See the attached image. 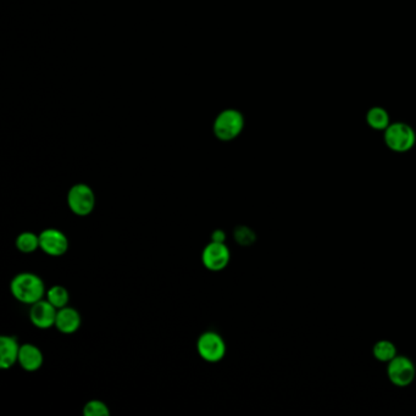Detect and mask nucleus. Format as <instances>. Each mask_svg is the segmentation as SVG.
Listing matches in <instances>:
<instances>
[{
    "label": "nucleus",
    "instance_id": "f257e3e1",
    "mask_svg": "<svg viewBox=\"0 0 416 416\" xmlns=\"http://www.w3.org/2000/svg\"><path fill=\"white\" fill-rule=\"evenodd\" d=\"M10 291L16 301L32 306L43 299L46 294V286L42 279L36 274L22 272L11 280Z\"/></svg>",
    "mask_w": 416,
    "mask_h": 416
},
{
    "label": "nucleus",
    "instance_id": "f03ea898",
    "mask_svg": "<svg viewBox=\"0 0 416 416\" xmlns=\"http://www.w3.org/2000/svg\"><path fill=\"white\" fill-rule=\"evenodd\" d=\"M385 143L395 153H407L415 145V131L408 123H390L385 130Z\"/></svg>",
    "mask_w": 416,
    "mask_h": 416
},
{
    "label": "nucleus",
    "instance_id": "7ed1b4c3",
    "mask_svg": "<svg viewBox=\"0 0 416 416\" xmlns=\"http://www.w3.org/2000/svg\"><path fill=\"white\" fill-rule=\"evenodd\" d=\"M68 205L77 217H87L95 208L93 189L85 183H77L68 193Z\"/></svg>",
    "mask_w": 416,
    "mask_h": 416
},
{
    "label": "nucleus",
    "instance_id": "20e7f679",
    "mask_svg": "<svg viewBox=\"0 0 416 416\" xmlns=\"http://www.w3.org/2000/svg\"><path fill=\"white\" fill-rule=\"evenodd\" d=\"M387 376L395 387L410 386L416 378L415 364L410 358L397 355L387 364Z\"/></svg>",
    "mask_w": 416,
    "mask_h": 416
},
{
    "label": "nucleus",
    "instance_id": "39448f33",
    "mask_svg": "<svg viewBox=\"0 0 416 416\" xmlns=\"http://www.w3.org/2000/svg\"><path fill=\"white\" fill-rule=\"evenodd\" d=\"M198 354L208 363H219L226 355V343L219 333L214 331L204 332L197 342Z\"/></svg>",
    "mask_w": 416,
    "mask_h": 416
},
{
    "label": "nucleus",
    "instance_id": "423d86ee",
    "mask_svg": "<svg viewBox=\"0 0 416 416\" xmlns=\"http://www.w3.org/2000/svg\"><path fill=\"white\" fill-rule=\"evenodd\" d=\"M244 120L242 115L236 110H227L219 115L215 121L214 131L221 140H231L242 132Z\"/></svg>",
    "mask_w": 416,
    "mask_h": 416
},
{
    "label": "nucleus",
    "instance_id": "0eeeda50",
    "mask_svg": "<svg viewBox=\"0 0 416 416\" xmlns=\"http://www.w3.org/2000/svg\"><path fill=\"white\" fill-rule=\"evenodd\" d=\"M231 259L229 246L225 243L210 242L202 253V261L210 271L219 272L225 270Z\"/></svg>",
    "mask_w": 416,
    "mask_h": 416
},
{
    "label": "nucleus",
    "instance_id": "6e6552de",
    "mask_svg": "<svg viewBox=\"0 0 416 416\" xmlns=\"http://www.w3.org/2000/svg\"><path fill=\"white\" fill-rule=\"evenodd\" d=\"M39 249L49 256H61L68 251V238L60 229H43L39 234Z\"/></svg>",
    "mask_w": 416,
    "mask_h": 416
},
{
    "label": "nucleus",
    "instance_id": "1a4fd4ad",
    "mask_svg": "<svg viewBox=\"0 0 416 416\" xmlns=\"http://www.w3.org/2000/svg\"><path fill=\"white\" fill-rule=\"evenodd\" d=\"M58 309L51 306L47 299H41L31 306L30 320L33 326L41 330H47L51 326H56Z\"/></svg>",
    "mask_w": 416,
    "mask_h": 416
},
{
    "label": "nucleus",
    "instance_id": "9d476101",
    "mask_svg": "<svg viewBox=\"0 0 416 416\" xmlns=\"http://www.w3.org/2000/svg\"><path fill=\"white\" fill-rule=\"evenodd\" d=\"M43 360L44 358H43L42 350L37 345L25 343L20 347L17 363L25 371H28V373L37 371L42 368Z\"/></svg>",
    "mask_w": 416,
    "mask_h": 416
},
{
    "label": "nucleus",
    "instance_id": "9b49d317",
    "mask_svg": "<svg viewBox=\"0 0 416 416\" xmlns=\"http://www.w3.org/2000/svg\"><path fill=\"white\" fill-rule=\"evenodd\" d=\"M81 315L80 313L70 308V306H65L58 311L56 314V327L58 331L65 335H73L75 332L78 331V328L81 327Z\"/></svg>",
    "mask_w": 416,
    "mask_h": 416
},
{
    "label": "nucleus",
    "instance_id": "f8f14e48",
    "mask_svg": "<svg viewBox=\"0 0 416 416\" xmlns=\"http://www.w3.org/2000/svg\"><path fill=\"white\" fill-rule=\"evenodd\" d=\"M20 344L16 337L1 336L0 337V366L1 369L8 370L13 368L19 360Z\"/></svg>",
    "mask_w": 416,
    "mask_h": 416
},
{
    "label": "nucleus",
    "instance_id": "ddd939ff",
    "mask_svg": "<svg viewBox=\"0 0 416 416\" xmlns=\"http://www.w3.org/2000/svg\"><path fill=\"white\" fill-rule=\"evenodd\" d=\"M366 123L374 130L385 131L390 126V114L381 106H374L366 113Z\"/></svg>",
    "mask_w": 416,
    "mask_h": 416
},
{
    "label": "nucleus",
    "instance_id": "4468645a",
    "mask_svg": "<svg viewBox=\"0 0 416 416\" xmlns=\"http://www.w3.org/2000/svg\"><path fill=\"white\" fill-rule=\"evenodd\" d=\"M373 355L380 363H386L393 360L397 355V347L391 340H381L376 342L373 347Z\"/></svg>",
    "mask_w": 416,
    "mask_h": 416
},
{
    "label": "nucleus",
    "instance_id": "2eb2a0df",
    "mask_svg": "<svg viewBox=\"0 0 416 416\" xmlns=\"http://www.w3.org/2000/svg\"><path fill=\"white\" fill-rule=\"evenodd\" d=\"M17 251H21L24 254H31L39 248V234H33L30 231H26L19 234L15 241Z\"/></svg>",
    "mask_w": 416,
    "mask_h": 416
},
{
    "label": "nucleus",
    "instance_id": "dca6fc26",
    "mask_svg": "<svg viewBox=\"0 0 416 416\" xmlns=\"http://www.w3.org/2000/svg\"><path fill=\"white\" fill-rule=\"evenodd\" d=\"M47 301L51 303V306H56V309L59 311L61 308L68 306V301H70V294H68V289L63 287V286L56 285L48 289Z\"/></svg>",
    "mask_w": 416,
    "mask_h": 416
},
{
    "label": "nucleus",
    "instance_id": "f3484780",
    "mask_svg": "<svg viewBox=\"0 0 416 416\" xmlns=\"http://www.w3.org/2000/svg\"><path fill=\"white\" fill-rule=\"evenodd\" d=\"M83 415L85 416H109L110 410L108 408L104 402L102 400H90L88 403L85 404L83 407Z\"/></svg>",
    "mask_w": 416,
    "mask_h": 416
},
{
    "label": "nucleus",
    "instance_id": "a211bd4d",
    "mask_svg": "<svg viewBox=\"0 0 416 416\" xmlns=\"http://www.w3.org/2000/svg\"><path fill=\"white\" fill-rule=\"evenodd\" d=\"M234 238L241 246H251L255 242L254 231L246 226H239L234 231Z\"/></svg>",
    "mask_w": 416,
    "mask_h": 416
},
{
    "label": "nucleus",
    "instance_id": "6ab92c4d",
    "mask_svg": "<svg viewBox=\"0 0 416 416\" xmlns=\"http://www.w3.org/2000/svg\"><path fill=\"white\" fill-rule=\"evenodd\" d=\"M212 242L225 243L226 234L222 229H215L212 234Z\"/></svg>",
    "mask_w": 416,
    "mask_h": 416
}]
</instances>
